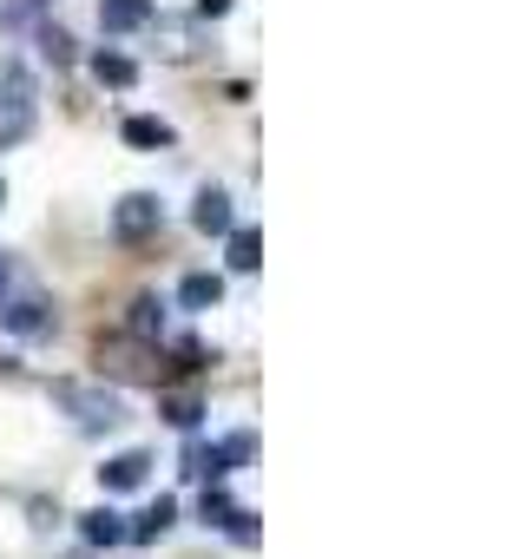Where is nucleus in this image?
<instances>
[{"label":"nucleus","mask_w":526,"mask_h":559,"mask_svg":"<svg viewBox=\"0 0 526 559\" xmlns=\"http://www.w3.org/2000/svg\"><path fill=\"white\" fill-rule=\"evenodd\" d=\"M93 80L112 86V93H132V86H139V60L119 53V47H99V53H93Z\"/></svg>","instance_id":"nucleus-7"},{"label":"nucleus","mask_w":526,"mask_h":559,"mask_svg":"<svg viewBox=\"0 0 526 559\" xmlns=\"http://www.w3.org/2000/svg\"><path fill=\"white\" fill-rule=\"evenodd\" d=\"M80 539L86 546H125V513H112V507L80 513Z\"/></svg>","instance_id":"nucleus-12"},{"label":"nucleus","mask_w":526,"mask_h":559,"mask_svg":"<svg viewBox=\"0 0 526 559\" xmlns=\"http://www.w3.org/2000/svg\"><path fill=\"white\" fill-rule=\"evenodd\" d=\"M0 330H14V336H53V304L47 297H0Z\"/></svg>","instance_id":"nucleus-4"},{"label":"nucleus","mask_w":526,"mask_h":559,"mask_svg":"<svg viewBox=\"0 0 526 559\" xmlns=\"http://www.w3.org/2000/svg\"><path fill=\"white\" fill-rule=\"evenodd\" d=\"M125 145H132V152H165V145H178V132H171L165 119H152V112H132V119H125Z\"/></svg>","instance_id":"nucleus-11"},{"label":"nucleus","mask_w":526,"mask_h":559,"mask_svg":"<svg viewBox=\"0 0 526 559\" xmlns=\"http://www.w3.org/2000/svg\"><path fill=\"white\" fill-rule=\"evenodd\" d=\"M224 533H230L237 546H256V539H263V526H256L250 507H230V513H224Z\"/></svg>","instance_id":"nucleus-18"},{"label":"nucleus","mask_w":526,"mask_h":559,"mask_svg":"<svg viewBox=\"0 0 526 559\" xmlns=\"http://www.w3.org/2000/svg\"><path fill=\"white\" fill-rule=\"evenodd\" d=\"M171 526H178V500H171V493H158L139 520H125V539H132V546H152V539H165Z\"/></svg>","instance_id":"nucleus-6"},{"label":"nucleus","mask_w":526,"mask_h":559,"mask_svg":"<svg viewBox=\"0 0 526 559\" xmlns=\"http://www.w3.org/2000/svg\"><path fill=\"white\" fill-rule=\"evenodd\" d=\"M0 204H8V178H0Z\"/></svg>","instance_id":"nucleus-23"},{"label":"nucleus","mask_w":526,"mask_h":559,"mask_svg":"<svg viewBox=\"0 0 526 559\" xmlns=\"http://www.w3.org/2000/svg\"><path fill=\"white\" fill-rule=\"evenodd\" d=\"M53 408L73 415V428H86V435H106L125 421V395L106 382H53Z\"/></svg>","instance_id":"nucleus-1"},{"label":"nucleus","mask_w":526,"mask_h":559,"mask_svg":"<svg viewBox=\"0 0 526 559\" xmlns=\"http://www.w3.org/2000/svg\"><path fill=\"white\" fill-rule=\"evenodd\" d=\"M125 330H132L139 343H158V336H165V304H158V297H132V317H125Z\"/></svg>","instance_id":"nucleus-15"},{"label":"nucleus","mask_w":526,"mask_h":559,"mask_svg":"<svg viewBox=\"0 0 526 559\" xmlns=\"http://www.w3.org/2000/svg\"><path fill=\"white\" fill-rule=\"evenodd\" d=\"M40 60H47V67H73V40H67L60 27H40Z\"/></svg>","instance_id":"nucleus-19"},{"label":"nucleus","mask_w":526,"mask_h":559,"mask_svg":"<svg viewBox=\"0 0 526 559\" xmlns=\"http://www.w3.org/2000/svg\"><path fill=\"white\" fill-rule=\"evenodd\" d=\"M145 474H152V454L145 448H125V454H112L99 467V487L106 493H132V487H145Z\"/></svg>","instance_id":"nucleus-5"},{"label":"nucleus","mask_w":526,"mask_h":559,"mask_svg":"<svg viewBox=\"0 0 526 559\" xmlns=\"http://www.w3.org/2000/svg\"><path fill=\"white\" fill-rule=\"evenodd\" d=\"M112 230H119L125 243H139V237L165 230V204H158L152 191H132V198H119V204H112Z\"/></svg>","instance_id":"nucleus-3"},{"label":"nucleus","mask_w":526,"mask_h":559,"mask_svg":"<svg viewBox=\"0 0 526 559\" xmlns=\"http://www.w3.org/2000/svg\"><path fill=\"white\" fill-rule=\"evenodd\" d=\"M34 126H40L34 80H27V67H8V93H0V152H8V145H27Z\"/></svg>","instance_id":"nucleus-2"},{"label":"nucleus","mask_w":526,"mask_h":559,"mask_svg":"<svg viewBox=\"0 0 526 559\" xmlns=\"http://www.w3.org/2000/svg\"><path fill=\"white\" fill-rule=\"evenodd\" d=\"M237 500L224 493V480H204V493H198V513H204V526H224V513H230Z\"/></svg>","instance_id":"nucleus-17"},{"label":"nucleus","mask_w":526,"mask_h":559,"mask_svg":"<svg viewBox=\"0 0 526 559\" xmlns=\"http://www.w3.org/2000/svg\"><path fill=\"white\" fill-rule=\"evenodd\" d=\"M191 224H198L204 237H224V230L237 224V211H230V198H224L217 185H204V191H198V204H191Z\"/></svg>","instance_id":"nucleus-8"},{"label":"nucleus","mask_w":526,"mask_h":559,"mask_svg":"<svg viewBox=\"0 0 526 559\" xmlns=\"http://www.w3.org/2000/svg\"><path fill=\"white\" fill-rule=\"evenodd\" d=\"M99 27H106V34H139V27H152V0H99Z\"/></svg>","instance_id":"nucleus-9"},{"label":"nucleus","mask_w":526,"mask_h":559,"mask_svg":"<svg viewBox=\"0 0 526 559\" xmlns=\"http://www.w3.org/2000/svg\"><path fill=\"white\" fill-rule=\"evenodd\" d=\"M8 284H14V263H8V257H0V297H8Z\"/></svg>","instance_id":"nucleus-22"},{"label":"nucleus","mask_w":526,"mask_h":559,"mask_svg":"<svg viewBox=\"0 0 526 559\" xmlns=\"http://www.w3.org/2000/svg\"><path fill=\"white\" fill-rule=\"evenodd\" d=\"M27 8H47V0H27Z\"/></svg>","instance_id":"nucleus-24"},{"label":"nucleus","mask_w":526,"mask_h":559,"mask_svg":"<svg viewBox=\"0 0 526 559\" xmlns=\"http://www.w3.org/2000/svg\"><path fill=\"white\" fill-rule=\"evenodd\" d=\"M158 415H165L171 428H184V435H191V428L204 421V402H198V395H165V402H158Z\"/></svg>","instance_id":"nucleus-16"},{"label":"nucleus","mask_w":526,"mask_h":559,"mask_svg":"<svg viewBox=\"0 0 526 559\" xmlns=\"http://www.w3.org/2000/svg\"><path fill=\"white\" fill-rule=\"evenodd\" d=\"M184 474H191V480H224V474H230L224 441H211V448H204V441H191V448H184Z\"/></svg>","instance_id":"nucleus-13"},{"label":"nucleus","mask_w":526,"mask_h":559,"mask_svg":"<svg viewBox=\"0 0 526 559\" xmlns=\"http://www.w3.org/2000/svg\"><path fill=\"white\" fill-rule=\"evenodd\" d=\"M171 369H178V376H198V369H204V343H191V336L171 343Z\"/></svg>","instance_id":"nucleus-20"},{"label":"nucleus","mask_w":526,"mask_h":559,"mask_svg":"<svg viewBox=\"0 0 526 559\" xmlns=\"http://www.w3.org/2000/svg\"><path fill=\"white\" fill-rule=\"evenodd\" d=\"M237 8V0H198V21H224Z\"/></svg>","instance_id":"nucleus-21"},{"label":"nucleus","mask_w":526,"mask_h":559,"mask_svg":"<svg viewBox=\"0 0 526 559\" xmlns=\"http://www.w3.org/2000/svg\"><path fill=\"white\" fill-rule=\"evenodd\" d=\"M178 304H184V310H217V304H224V276H217V270H191L184 284H178Z\"/></svg>","instance_id":"nucleus-10"},{"label":"nucleus","mask_w":526,"mask_h":559,"mask_svg":"<svg viewBox=\"0 0 526 559\" xmlns=\"http://www.w3.org/2000/svg\"><path fill=\"white\" fill-rule=\"evenodd\" d=\"M224 237H230V270H256L263 263V230L256 224H230Z\"/></svg>","instance_id":"nucleus-14"}]
</instances>
